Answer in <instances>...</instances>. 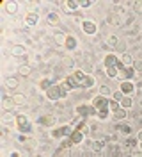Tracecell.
<instances>
[{
    "label": "cell",
    "instance_id": "obj_1",
    "mask_svg": "<svg viewBox=\"0 0 142 157\" xmlns=\"http://www.w3.org/2000/svg\"><path fill=\"white\" fill-rule=\"evenodd\" d=\"M76 128L69 123V125H62V127H57V128H52L50 130V137L53 139H62V137H69Z\"/></svg>",
    "mask_w": 142,
    "mask_h": 157
},
{
    "label": "cell",
    "instance_id": "obj_2",
    "mask_svg": "<svg viewBox=\"0 0 142 157\" xmlns=\"http://www.w3.org/2000/svg\"><path fill=\"white\" fill-rule=\"evenodd\" d=\"M16 128L21 134H30L32 132V123H30L27 114H18V118H16Z\"/></svg>",
    "mask_w": 142,
    "mask_h": 157
},
{
    "label": "cell",
    "instance_id": "obj_3",
    "mask_svg": "<svg viewBox=\"0 0 142 157\" xmlns=\"http://www.w3.org/2000/svg\"><path fill=\"white\" fill-rule=\"evenodd\" d=\"M93 107L100 113V111H107V109H110V98L107 97H101V95H96L93 98Z\"/></svg>",
    "mask_w": 142,
    "mask_h": 157
},
{
    "label": "cell",
    "instance_id": "obj_4",
    "mask_svg": "<svg viewBox=\"0 0 142 157\" xmlns=\"http://www.w3.org/2000/svg\"><path fill=\"white\" fill-rule=\"evenodd\" d=\"M46 98L50 100V102H59V100H62V91H60V84H53L52 88L46 91Z\"/></svg>",
    "mask_w": 142,
    "mask_h": 157
},
{
    "label": "cell",
    "instance_id": "obj_5",
    "mask_svg": "<svg viewBox=\"0 0 142 157\" xmlns=\"http://www.w3.org/2000/svg\"><path fill=\"white\" fill-rule=\"evenodd\" d=\"M75 113L78 114V116H84V118H87V116H96V114H98V111H96L93 105H85V104H82V105H76V107H75Z\"/></svg>",
    "mask_w": 142,
    "mask_h": 157
},
{
    "label": "cell",
    "instance_id": "obj_6",
    "mask_svg": "<svg viewBox=\"0 0 142 157\" xmlns=\"http://www.w3.org/2000/svg\"><path fill=\"white\" fill-rule=\"evenodd\" d=\"M82 32L87 34V36H98V25H96V21H93V20H84Z\"/></svg>",
    "mask_w": 142,
    "mask_h": 157
},
{
    "label": "cell",
    "instance_id": "obj_7",
    "mask_svg": "<svg viewBox=\"0 0 142 157\" xmlns=\"http://www.w3.org/2000/svg\"><path fill=\"white\" fill-rule=\"evenodd\" d=\"M38 123L39 125H43V127H55L57 125V116L55 114H43V116H38Z\"/></svg>",
    "mask_w": 142,
    "mask_h": 157
},
{
    "label": "cell",
    "instance_id": "obj_8",
    "mask_svg": "<svg viewBox=\"0 0 142 157\" xmlns=\"http://www.w3.org/2000/svg\"><path fill=\"white\" fill-rule=\"evenodd\" d=\"M23 21H25V25H28V27H36L39 23V13H36V11H27V14L23 16Z\"/></svg>",
    "mask_w": 142,
    "mask_h": 157
},
{
    "label": "cell",
    "instance_id": "obj_9",
    "mask_svg": "<svg viewBox=\"0 0 142 157\" xmlns=\"http://www.w3.org/2000/svg\"><path fill=\"white\" fill-rule=\"evenodd\" d=\"M119 89L123 91L126 97H132L133 93H135V89H137V86L133 84V80H123L121 86H119Z\"/></svg>",
    "mask_w": 142,
    "mask_h": 157
},
{
    "label": "cell",
    "instance_id": "obj_10",
    "mask_svg": "<svg viewBox=\"0 0 142 157\" xmlns=\"http://www.w3.org/2000/svg\"><path fill=\"white\" fill-rule=\"evenodd\" d=\"M119 64V56H115V54H107L103 57V66L105 70L107 68H112V66H117Z\"/></svg>",
    "mask_w": 142,
    "mask_h": 157
},
{
    "label": "cell",
    "instance_id": "obj_11",
    "mask_svg": "<svg viewBox=\"0 0 142 157\" xmlns=\"http://www.w3.org/2000/svg\"><path fill=\"white\" fill-rule=\"evenodd\" d=\"M137 73H135V70H133V66H130V68H121L119 70V78H121V82L123 80H133V77H135Z\"/></svg>",
    "mask_w": 142,
    "mask_h": 157
},
{
    "label": "cell",
    "instance_id": "obj_12",
    "mask_svg": "<svg viewBox=\"0 0 142 157\" xmlns=\"http://www.w3.org/2000/svg\"><path fill=\"white\" fill-rule=\"evenodd\" d=\"M64 48L69 50V52H76V48H78V39L75 36H71V34H67L66 41H64Z\"/></svg>",
    "mask_w": 142,
    "mask_h": 157
},
{
    "label": "cell",
    "instance_id": "obj_13",
    "mask_svg": "<svg viewBox=\"0 0 142 157\" xmlns=\"http://www.w3.org/2000/svg\"><path fill=\"white\" fill-rule=\"evenodd\" d=\"M18 114H14L13 111H4L2 114V125H9V123H16Z\"/></svg>",
    "mask_w": 142,
    "mask_h": 157
},
{
    "label": "cell",
    "instance_id": "obj_14",
    "mask_svg": "<svg viewBox=\"0 0 142 157\" xmlns=\"http://www.w3.org/2000/svg\"><path fill=\"white\" fill-rule=\"evenodd\" d=\"M119 59H121V63H123L126 68H130V66H133V63H135V57H133L132 52H123L121 56H119Z\"/></svg>",
    "mask_w": 142,
    "mask_h": 157
},
{
    "label": "cell",
    "instance_id": "obj_15",
    "mask_svg": "<svg viewBox=\"0 0 142 157\" xmlns=\"http://www.w3.org/2000/svg\"><path fill=\"white\" fill-rule=\"evenodd\" d=\"M13 100H14L16 107H25V105L28 104L27 95H23V93H14V95H13Z\"/></svg>",
    "mask_w": 142,
    "mask_h": 157
},
{
    "label": "cell",
    "instance_id": "obj_16",
    "mask_svg": "<svg viewBox=\"0 0 142 157\" xmlns=\"http://www.w3.org/2000/svg\"><path fill=\"white\" fill-rule=\"evenodd\" d=\"M59 21H60L59 13H57V11H48V14H46V23L48 25L55 27V25H59Z\"/></svg>",
    "mask_w": 142,
    "mask_h": 157
},
{
    "label": "cell",
    "instance_id": "obj_17",
    "mask_svg": "<svg viewBox=\"0 0 142 157\" xmlns=\"http://www.w3.org/2000/svg\"><path fill=\"white\" fill-rule=\"evenodd\" d=\"M11 54L14 57H25L27 56V47H23V45H13L11 47Z\"/></svg>",
    "mask_w": 142,
    "mask_h": 157
},
{
    "label": "cell",
    "instance_id": "obj_18",
    "mask_svg": "<svg viewBox=\"0 0 142 157\" xmlns=\"http://www.w3.org/2000/svg\"><path fill=\"white\" fill-rule=\"evenodd\" d=\"M14 107H16V104H14L13 97L4 95V100H2V109H4V111H14Z\"/></svg>",
    "mask_w": 142,
    "mask_h": 157
},
{
    "label": "cell",
    "instance_id": "obj_19",
    "mask_svg": "<svg viewBox=\"0 0 142 157\" xmlns=\"http://www.w3.org/2000/svg\"><path fill=\"white\" fill-rule=\"evenodd\" d=\"M108 141H107V137H101V139H94L93 141V152H103L105 150V145H107Z\"/></svg>",
    "mask_w": 142,
    "mask_h": 157
},
{
    "label": "cell",
    "instance_id": "obj_20",
    "mask_svg": "<svg viewBox=\"0 0 142 157\" xmlns=\"http://www.w3.org/2000/svg\"><path fill=\"white\" fill-rule=\"evenodd\" d=\"M73 78H75L76 82L80 84V88H82V82L85 80V77H87V71H84V70H80V68H76V70H73Z\"/></svg>",
    "mask_w": 142,
    "mask_h": 157
},
{
    "label": "cell",
    "instance_id": "obj_21",
    "mask_svg": "<svg viewBox=\"0 0 142 157\" xmlns=\"http://www.w3.org/2000/svg\"><path fill=\"white\" fill-rule=\"evenodd\" d=\"M4 7H5V13H7V14L14 16V14L18 13V7H20V6L14 2V0H9V2H5V6H4Z\"/></svg>",
    "mask_w": 142,
    "mask_h": 157
},
{
    "label": "cell",
    "instance_id": "obj_22",
    "mask_svg": "<svg viewBox=\"0 0 142 157\" xmlns=\"http://www.w3.org/2000/svg\"><path fill=\"white\" fill-rule=\"evenodd\" d=\"M53 84H55V82H53V80H52V78L45 77V78H41V80H39V89H41V91H45V93H46L48 89H50V88H52V86H53Z\"/></svg>",
    "mask_w": 142,
    "mask_h": 157
},
{
    "label": "cell",
    "instance_id": "obj_23",
    "mask_svg": "<svg viewBox=\"0 0 142 157\" xmlns=\"http://www.w3.org/2000/svg\"><path fill=\"white\" fill-rule=\"evenodd\" d=\"M4 84H5V88H7V89H16V88H20V80H18L16 77H5Z\"/></svg>",
    "mask_w": 142,
    "mask_h": 157
},
{
    "label": "cell",
    "instance_id": "obj_24",
    "mask_svg": "<svg viewBox=\"0 0 142 157\" xmlns=\"http://www.w3.org/2000/svg\"><path fill=\"white\" fill-rule=\"evenodd\" d=\"M105 21L108 23V25H121V20H119V16L115 14V13H108L107 16H105Z\"/></svg>",
    "mask_w": 142,
    "mask_h": 157
},
{
    "label": "cell",
    "instance_id": "obj_25",
    "mask_svg": "<svg viewBox=\"0 0 142 157\" xmlns=\"http://www.w3.org/2000/svg\"><path fill=\"white\" fill-rule=\"evenodd\" d=\"M32 71H34V70H32L30 64H20V66H18V73L21 75V77H30V75H32Z\"/></svg>",
    "mask_w": 142,
    "mask_h": 157
},
{
    "label": "cell",
    "instance_id": "obj_26",
    "mask_svg": "<svg viewBox=\"0 0 142 157\" xmlns=\"http://www.w3.org/2000/svg\"><path fill=\"white\" fill-rule=\"evenodd\" d=\"M69 137H71V143H73V145H82V143H84V139H85V136L80 132V130H75Z\"/></svg>",
    "mask_w": 142,
    "mask_h": 157
},
{
    "label": "cell",
    "instance_id": "obj_27",
    "mask_svg": "<svg viewBox=\"0 0 142 157\" xmlns=\"http://www.w3.org/2000/svg\"><path fill=\"white\" fill-rule=\"evenodd\" d=\"M94 86H96V78H94V75L87 73V77H85V80L82 82V88H85V89H91V88H94Z\"/></svg>",
    "mask_w": 142,
    "mask_h": 157
},
{
    "label": "cell",
    "instance_id": "obj_28",
    "mask_svg": "<svg viewBox=\"0 0 142 157\" xmlns=\"http://www.w3.org/2000/svg\"><path fill=\"white\" fill-rule=\"evenodd\" d=\"M112 118H114V121H121V120H124V118H128V111L126 109H117L115 113H112Z\"/></svg>",
    "mask_w": 142,
    "mask_h": 157
},
{
    "label": "cell",
    "instance_id": "obj_29",
    "mask_svg": "<svg viewBox=\"0 0 142 157\" xmlns=\"http://www.w3.org/2000/svg\"><path fill=\"white\" fill-rule=\"evenodd\" d=\"M80 7V4L78 2H75V0H67L66 4H64V9L67 11V13H71V14H75V11Z\"/></svg>",
    "mask_w": 142,
    "mask_h": 157
},
{
    "label": "cell",
    "instance_id": "obj_30",
    "mask_svg": "<svg viewBox=\"0 0 142 157\" xmlns=\"http://www.w3.org/2000/svg\"><path fill=\"white\" fill-rule=\"evenodd\" d=\"M114 128H115V130H119V132H124L126 136H130V132H132V127H130V125H126V123H115Z\"/></svg>",
    "mask_w": 142,
    "mask_h": 157
},
{
    "label": "cell",
    "instance_id": "obj_31",
    "mask_svg": "<svg viewBox=\"0 0 142 157\" xmlns=\"http://www.w3.org/2000/svg\"><path fill=\"white\" fill-rule=\"evenodd\" d=\"M64 82L67 84V88H69V89H78V88H80V84L73 78V75H67V77L64 78Z\"/></svg>",
    "mask_w": 142,
    "mask_h": 157
},
{
    "label": "cell",
    "instance_id": "obj_32",
    "mask_svg": "<svg viewBox=\"0 0 142 157\" xmlns=\"http://www.w3.org/2000/svg\"><path fill=\"white\" fill-rule=\"evenodd\" d=\"M137 145H139V139H137V137H126V143H124V147H126V150H128V152H130L132 148H135Z\"/></svg>",
    "mask_w": 142,
    "mask_h": 157
},
{
    "label": "cell",
    "instance_id": "obj_33",
    "mask_svg": "<svg viewBox=\"0 0 142 157\" xmlns=\"http://www.w3.org/2000/svg\"><path fill=\"white\" fill-rule=\"evenodd\" d=\"M66 32H62V30H55V32H53V39H55L57 43H62V45H64V41H66Z\"/></svg>",
    "mask_w": 142,
    "mask_h": 157
},
{
    "label": "cell",
    "instance_id": "obj_34",
    "mask_svg": "<svg viewBox=\"0 0 142 157\" xmlns=\"http://www.w3.org/2000/svg\"><path fill=\"white\" fill-rule=\"evenodd\" d=\"M119 104H121V107H123V109H126V111H128V109L133 107V98L132 97H124Z\"/></svg>",
    "mask_w": 142,
    "mask_h": 157
},
{
    "label": "cell",
    "instance_id": "obj_35",
    "mask_svg": "<svg viewBox=\"0 0 142 157\" xmlns=\"http://www.w3.org/2000/svg\"><path fill=\"white\" fill-rule=\"evenodd\" d=\"M105 73H107V77H108V78H117V77H119V70H117V66L107 68V70H105Z\"/></svg>",
    "mask_w": 142,
    "mask_h": 157
},
{
    "label": "cell",
    "instance_id": "obj_36",
    "mask_svg": "<svg viewBox=\"0 0 142 157\" xmlns=\"http://www.w3.org/2000/svg\"><path fill=\"white\" fill-rule=\"evenodd\" d=\"M117 45H119V38L117 36H108L107 38V47L108 48H115Z\"/></svg>",
    "mask_w": 142,
    "mask_h": 157
},
{
    "label": "cell",
    "instance_id": "obj_37",
    "mask_svg": "<svg viewBox=\"0 0 142 157\" xmlns=\"http://www.w3.org/2000/svg\"><path fill=\"white\" fill-rule=\"evenodd\" d=\"M62 66H64V68H75V59L73 57H64L62 59Z\"/></svg>",
    "mask_w": 142,
    "mask_h": 157
},
{
    "label": "cell",
    "instance_id": "obj_38",
    "mask_svg": "<svg viewBox=\"0 0 142 157\" xmlns=\"http://www.w3.org/2000/svg\"><path fill=\"white\" fill-rule=\"evenodd\" d=\"M98 95H101V97H107V98H108L110 95H112V89L103 84V86H100V93H98Z\"/></svg>",
    "mask_w": 142,
    "mask_h": 157
},
{
    "label": "cell",
    "instance_id": "obj_39",
    "mask_svg": "<svg viewBox=\"0 0 142 157\" xmlns=\"http://www.w3.org/2000/svg\"><path fill=\"white\" fill-rule=\"evenodd\" d=\"M76 130H80V132H82V134H84V136L87 137V136H89V132H91V125H87V123L84 121V123H82L80 127L76 128Z\"/></svg>",
    "mask_w": 142,
    "mask_h": 157
},
{
    "label": "cell",
    "instance_id": "obj_40",
    "mask_svg": "<svg viewBox=\"0 0 142 157\" xmlns=\"http://www.w3.org/2000/svg\"><path fill=\"white\" fill-rule=\"evenodd\" d=\"M124 97H126V95H124L121 89H117V91H114V93H112V100H115V102H121Z\"/></svg>",
    "mask_w": 142,
    "mask_h": 157
},
{
    "label": "cell",
    "instance_id": "obj_41",
    "mask_svg": "<svg viewBox=\"0 0 142 157\" xmlns=\"http://www.w3.org/2000/svg\"><path fill=\"white\" fill-rule=\"evenodd\" d=\"M133 70H135V73H142V59H135Z\"/></svg>",
    "mask_w": 142,
    "mask_h": 157
},
{
    "label": "cell",
    "instance_id": "obj_42",
    "mask_svg": "<svg viewBox=\"0 0 142 157\" xmlns=\"http://www.w3.org/2000/svg\"><path fill=\"white\" fill-rule=\"evenodd\" d=\"M71 147H73L71 137H64V139H62V145H60V148H64V150H66V148H71Z\"/></svg>",
    "mask_w": 142,
    "mask_h": 157
},
{
    "label": "cell",
    "instance_id": "obj_43",
    "mask_svg": "<svg viewBox=\"0 0 142 157\" xmlns=\"http://www.w3.org/2000/svg\"><path fill=\"white\" fill-rule=\"evenodd\" d=\"M132 7H133V11H135L137 14H140V13H142V0H139V2L132 4Z\"/></svg>",
    "mask_w": 142,
    "mask_h": 157
},
{
    "label": "cell",
    "instance_id": "obj_44",
    "mask_svg": "<svg viewBox=\"0 0 142 157\" xmlns=\"http://www.w3.org/2000/svg\"><path fill=\"white\" fill-rule=\"evenodd\" d=\"M117 109H121V104H119V102H115V100H112V98H110V111H112V113H115Z\"/></svg>",
    "mask_w": 142,
    "mask_h": 157
},
{
    "label": "cell",
    "instance_id": "obj_45",
    "mask_svg": "<svg viewBox=\"0 0 142 157\" xmlns=\"http://www.w3.org/2000/svg\"><path fill=\"white\" fill-rule=\"evenodd\" d=\"M25 148H27V150H34V148H36V141H34V139H27V141H25Z\"/></svg>",
    "mask_w": 142,
    "mask_h": 157
},
{
    "label": "cell",
    "instance_id": "obj_46",
    "mask_svg": "<svg viewBox=\"0 0 142 157\" xmlns=\"http://www.w3.org/2000/svg\"><path fill=\"white\" fill-rule=\"evenodd\" d=\"M78 4H80V7H82V9H89V7L93 6V2H91V0H82V2H78Z\"/></svg>",
    "mask_w": 142,
    "mask_h": 157
},
{
    "label": "cell",
    "instance_id": "obj_47",
    "mask_svg": "<svg viewBox=\"0 0 142 157\" xmlns=\"http://www.w3.org/2000/svg\"><path fill=\"white\" fill-rule=\"evenodd\" d=\"M126 34H128V36H139V29H137V27H133V29H130V30H126Z\"/></svg>",
    "mask_w": 142,
    "mask_h": 157
},
{
    "label": "cell",
    "instance_id": "obj_48",
    "mask_svg": "<svg viewBox=\"0 0 142 157\" xmlns=\"http://www.w3.org/2000/svg\"><path fill=\"white\" fill-rule=\"evenodd\" d=\"M9 157H20V152H14V150H13L9 154Z\"/></svg>",
    "mask_w": 142,
    "mask_h": 157
},
{
    "label": "cell",
    "instance_id": "obj_49",
    "mask_svg": "<svg viewBox=\"0 0 142 157\" xmlns=\"http://www.w3.org/2000/svg\"><path fill=\"white\" fill-rule=\"evenodd\" d=\"M137 139H139V143H142V128L139 130V134H137Z\"/></svg>",
    "mask_w": 142,
    "mask_h": 157
},
{
    "label": "cell",
    "instance_id": "obj_50",
    "mask_svg": "<svg viewBox=\"0 0 142 157\" xmlns=\"http://www.w3.org/2000/svg\"><path fill=\"white\" fill-rule=\"evenodd\" d=\"M139 47L142 48V36H139Z\"/></svg>",
    "mask_w": 142,
    "mask_h": 157
},
{
    "label": "cell",
    "instance_id": "obj_51",
    "mask_svg": "<svg viewBox=\"0 0 142 157\" xmlns=\"http://www.w3.org/2000/svg\"><path fill=\"white\" fill-rule=\"evenodd\" d=\"M34 157H45V155H41V154H36V155H34Z\"/></svg>",
    "mask_w": 142,
    "mask_h": 157
},
{
    "label": "cell",
    "instance_id": "obj_52",
    "mask_svg": "<svg viewBox=\"0 0 142 157\" xmlns=\"http://www.w3.org/2000/svg\"><path fill=\"white\" fill-rule=\"evenodd\" d=\"M139 148H140V150H142V143H139Z\"/></svg>",
    "mask_w": 142,
    "mask_h": 157
},
{
    "label": "cell",
    "instance_id": "obj_53",
    "mask_svg": "<svg viewBox=\"0 0 142 157\" xmlns=\"http://www.w3.org/2000/svg\"><path fill=\"white\" fill-rule=\"evenodd\" d=\"M94 157H101V154H100V155H94Z\"/></svg>",
    "mask_w": 142,
    "mask_h": 157
},
{
    "label": "cell",
    "instance_id": "obj_54",
    "mask_svg": "<svg viewBox=\"0 0 142 157\" xmlns=\"http://www.w3.org/2000/svg\"><path fill=\"white\" fill-rule=\"evenodd\" d=\"M133 157H142V155H133Z\"/></svg>",
    "mask_w": 142,
    "mask_h": 157
},
{
    "label": "cell",
    "instance_id": "obj_55",
    "mask_svg": "<svg viewBox=\"0 0 142 157\" xmlns=\"http://www.w3.org/2000/svg\"><path fill=\"white\" fill-rule=\"evenodd\" d=\"M140 105H142V98H140Z\"/></svg>",
    "mask_w": 142,
    "mask_h": 157
}]
</instances>
